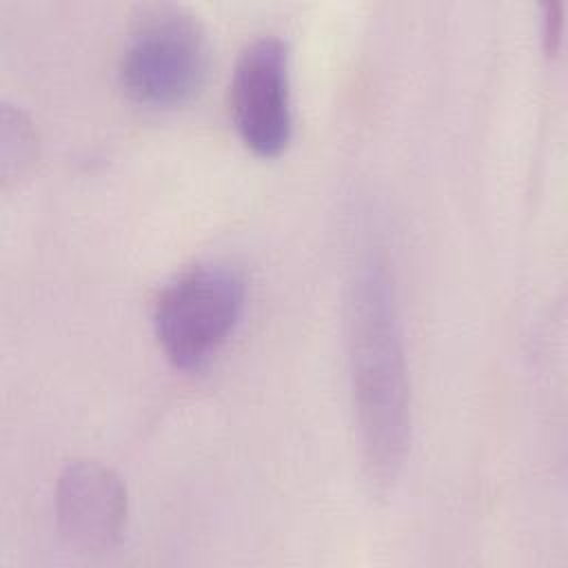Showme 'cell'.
I'll use <instances>...</instances> for the list:
<instances>
[{"label": "cell", "instance_id": "obj_1", "mask_svg": "<svg viewBox=\"0 0 568 568\" xmlns=\"http://www.w3.org/2000/svg\"><path fill=\"white\" fill-rule=\"evenodd\" d=\"M346 357L362 466L386 493L410 446V382L397 293L386 262L366 255L346 300Z\"/></svg>", "mask_w": 568, "mask_h": 568}, {"label": "cell", "instance_id": "obj_2", "mask_svg": "<svg viewBox=\"0 0 568 568\" xmlns=\"http://www.w3.org/2000/svg\"><path fill=\"white\" fill-rule=\"evenodd\" d=\"M211 69V44L204 24L175 4L146 9L129 31L118 78L138 104L171 109L191 102Z\"/></svg>", "mask_w": 568, "mask_h": 568}, {"label": "cell", "instance_id": "obj_3", "mask_svg": "<svg viewBox=\"0 0 568 568\" xmlns=\"http://www.w3.org/2000/svg\"><path fill=\"white\" fill-rule=\"evenodd\" d=\"M246 302V284L224 262L195 264L162 286L153 302V331L175 368H197L229 339Z\"/></svg>", "mask_w": 568, "mask_h": 568}, {"label": "cell", "instance_id": "obj_4", "mask_svg": "<svg viewBox=\"0 0 568 568\" xmlns=\"http://www.w3.org/2000/svg\"><path fill=\"white\" fill-rule=\"evenodd\" d=\"M235 131L255 155H280L293 135L288 44L277 36L248 42L231 78Z\"/></svg>", "mask_w": 568, "mask_h": 568}, {"label": "cell", "instance_id": "obj_5", "mask_svg": "<svg viewBox=\"0 0 568 568\" xmlns=\"http://www.w3.org/2000/svg\"><path fill=\"white\" fill-rule=\"evenodd\" d=\"M55 517L62 537L78 550H109L126 524V488L118 473L100 462H71L55 484Z\"/></svg>", "mask_w": 568, "mask_h": 568}, {"label": "cell", "instance_id": "obj_6", "mask_svg": "<svg viewBox=\"0 0 568 568\" xmlns=\"http://www.w3.org/2000/svg\"><path fill=\"white\" fill-rule=\"evenodd\" d=\"M36 131L20 109H2V175L22 173L36 155Z\"/></svg>", "mask_w": 568, "mask_h": 568}, {"label": "cell", "instance_id": "obj_7", "mask_svg": "<svg viewBox=\"0 0 568 568\" xmlns=\"http://www.w3.org/2000/svg\"><path fill=\"white\" fill-rule=\"evenodd\" d=\"M561 27H564L561 4L559 2H548L544 7V44H546L548 51H555L559 47Z\"/></svg>", "mask_w": 568, "mask_h": 568}]
</instances>
